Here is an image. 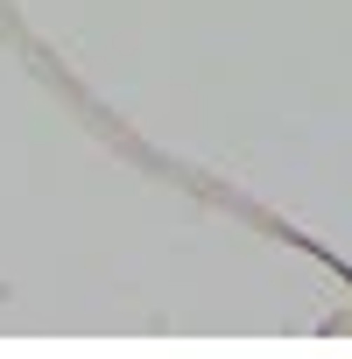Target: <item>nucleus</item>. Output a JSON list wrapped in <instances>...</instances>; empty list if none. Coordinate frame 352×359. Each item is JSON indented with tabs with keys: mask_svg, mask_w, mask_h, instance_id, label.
<instances>
[]
</instances>
